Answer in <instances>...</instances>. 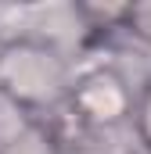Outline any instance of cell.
Instances as JSON below:
<instances>
[{
	"label": "cell",
	"instance_id": "cell-4",
	"mask_svg": "<svg viewBox=\"0 0 151 154\" xmlns=\"http://www.w3.org/2000/svg\"><path fill=\"white\" fill-rule=\"evenodd\" d=\"M36 122V115H29L22 104H14L7 93H0V154H7L14 147V140Z\"/></svg>",
	"mask_w": 151,
	"mask_h": 154
},
{
	"label": "cell",
	"instance_id": "cell-2",
	"mask_svg": "<svg viewBox=\"0 0 151 154\" xmlns=\"http://www.w3.org/2000/svg\"><path fill=\"white\" fill-rule=\"evenodd\" d=\"M133 104L137 93L126 86V79L108 61H97V65H79L65 115L83 133H112L119 125H130Z\"/></svg>",
	"mask_w": 151,
	"mask_h": 154
},
{
	"label": "cell",
	"instance_id": "cell-3",
	"mask_svg": "<svg viewBox=\"0 0 151 154\" xmlns=\"http://www.w3.org/2000/svg\"><path fill=\"white\" fill-rule=\"evenodd\" d=\"M7 154H69V140L54 118H36Z\"/></svg>",
	"mask_w": 151,
	"mask_h": 154
},
{
	"label": "cell",
	"instance_id": "cell-1",
	"mask_svg": "<svg viewBox=\"0 0 151 154\" xmlns=\"http://www.w3.org/2000/svg\"><path fill=\"white\" fill-rule=\"evenodd\" d=\"M76 75L79 65L43 39L25 32L0 39V93H7L29 115L54 118L58 111H65Z\"/></svg>",
	"mask_w": 151,
	"mask_h": 154
},
{
	"label": "cell",
	"instance_id": "cell-5",
	"mask_svg": "<svg viewBox=\"0 0 151 154\" xmlns=\"http://www.w3.org/2000/svg\"><path fill=\"white\" fill-rule=\"evenodd\" d=\"M130 129L140 143V151L151 154V82L137 93V104H133V118H130Z\"/></svg>",
	"mask_w": 151,
	"mask_h": 154
}]
</instances>
